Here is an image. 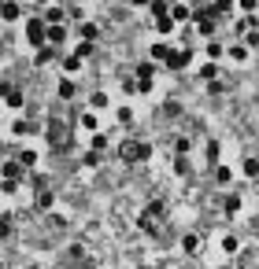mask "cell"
<instances>
[{
	"instance_id": "obj_1",
	"label": "cell",
	"mask_w": 259,
	"mask_h": 269,
	"mask_svg": "<svg viewBox=\"0 0 259 269\" xmlns=\"http://www.w3.org/2000/svg\"><path fill=\"white\" fill-rule=\"evenodd\" d=\"M152 155V144H145V140H126L123 148H119V159L123 163H145Z\"/></svg>"
},
{
	"instance_id": "obj_2",
	"label": "cell",
	"mask_w": 259,
	"mask_h": 269,
	"mask_svg": "<svg viewBox=\"0 0 259 269\" xmlns=\"http://www.w3.org/2000/svg\"><path fill=\"white\" fill-rule=\"evenodd\" d=\"M49 144H52L56 151H67V148H70V129H67V122L52 118V125H49Z\"/></svg>"
},
{
	"instance_id": "obj_3",
	"label": "cell",
	"mask_w": 259,
	"mask_h": 269,
	"mask_svg": "<svg viewBox=\"0 0 259 269\" xmlns=\"http://www.w3.org/2000/svg\"><path fill=\"white\" fill-rule=\"evenodd\" d=\"M26 44H34V48L49 44V41H44V19H30L26 22Z\"/></svg>"
},
{
	"instance_id": "obj_4",
	"label": "cell",
	"mask_w": 259,
	"mask_h": 269,
	"mask_svg": "<svg viewBox=\"0 0 259 269\" xmlns=\"http://www.w3.org/2000/svg\"><path fill=\"white\" fill-rule=\"evenodd\" d=\"M193 26L200 30V37H211V34H215V15H211V11H196L193 15Z\"/></svg>"
},
{
	"instance_id": "obj_5",
	"label": "cell",
	"mask_w": 259,
	"mask_h": 269,
	"mask_svg": "<svg viewBox=\"0 0 259 269\" xmlns=\"http://www.w3.org/2000/svg\"><path fill=\"white\" fill-rule=\"evenodd\" d=\"M189 59H193V52H189V48H181V52H174V48H171L163 63H167L171 70H185V67H189Z\"/></svg>"
},
{
	"instance_id": "obj_6",
	"label": "cell",
	"mask_w": 259,
	"mask_h": 269,
	"mask_svg": "<svg viewBox=\"0 0 259 269\" xmlns=\"http://www.w3.org/2000/svg\"><path fill=\"white\" fill-rule=\"evenodd\" d=\"M0 177H4V181H22V163L19 159L4 163V166H0Z\"/></svg>"
},
{
	"instance_id": "obj_7",
	"label": "cell",
	"mask_w": 259,
	"mask_h": 269,
	"mask_svg": "<svg viewBox=\"0 0 259 269\" xmlns=\"http://www.w3.org/2000/svg\"><path fill=\"white\" fill-rule=\"evenodd\" d=\"M19 15H22V8L15 4V0H0V19H4V22H15Z\"/></svg>"
},
{
	"instance_id": "obj_8",
	"label": "cell",
	"mask_w": 259,
	"mask_h": 269,
	"mask_svg": "<svg viewBox=\"0 0 259 269\" xmlns=\"http://www.w3.org/2000/svg\"><path fill=\"white\" fill-rule=\"evenodd\" d=\"M156 34H163V37H171V34H174V19H171V11H167V15H156Z\"/></svg>"
},
{
	"instance_id": "obj_9",
	"label": "cell",
	"mask_w": 259,
	"mask_h": 269,
	"mask_svg": "<svg viewBox=\"0 0 259 269\" xmlns=\"http://www.w3.org/2000/svg\"><path fill=\"white\" fill-rule=\"evenodd\" d=\"M52 59H56V44H52V48H49V44H41V48H37V56H34V63H37V67H49Z\"/></svg>"
},
{
	"instance_id": "obj_10",
	"label": "cell",
	"mask_w": 259,
	"mask_h": 269,
	"mask_svg": "<svg viewBox=\"0 0 259 269\" xmlns=\"http://www.w3.org/2000/svg\"><path fill=\"white\" fill-rule=\"evenodd\" d=\"M56 89H59V100H74V92H78V89H74V82H70V74H67Z\"/></svg>"
},
{
	"instance_id": "obj_11",
	"label": "cell",
	"mask_w": 259,
	"mask_h": 269,
	"mask_svg": "<svg viewBox=\"0 0 259 269\" xmlns=\"http://www.w3.org/2000/svg\"><path fill=\"white\" fill-rule=\"evenodd\" d=\"M0 100H4L8 107H22V103H26V100H22V92H19V89H15V85H11V89H8V92H4V96H0Z\"/></svg>"
},
{
	"instance_id": "obj_12",
	"label": "cell",
	"mask_w": 259,
	"mask_h": 269,
	"mask_svg": "<svg viewBox=\"0 0 259 269\" xmlns=\"http://www.w3.org/2000/svg\"><path fill=\"white\" fill-rule=\"evenodd\" d=\"M230 181H233V170H230V166H219V163H215V184H222V188H226Z\"/></svg>"
},
{
	"instance_id": "obj_13",
	"label": "cell",
	"mask_w": 259,
	"mask_h": 269,
	"mask_svg": "<svg viewBox=\"0 0 259 269\" xmlns=\"http://www.w3.org/2000/svg\"><path fill=\"white\" fill-rule=\"evenodd\" d=\"M52 203H56V196H52V192H49V188H44V184H41V188H37V207H41V210H49V207H52Z\"/></svg>"
},
{
	"instance_id": "obj_14",
	"label": "cell",
	"mask_w": 259,
	"mask_h": 269,
	"mask_svg": "<svg viewBox=\"0 0 259 269\" xmlns=\"http://www.w3.org/2000/svg\"><path fill=\"white\" fill-rule=\"evenodd\" d=\"M181 251H185V255H196V251H200V236H185V240H181Z\"/></svg>"
},
{
	"instance_id": "obj_15",
	"label": "cell",
	"mask_w": 259,
	"mask_h": 269,
	"mask_svg": "<svg viewBox=\"0 0 259 269\" xmlns=\"http://www.w3.org/2000/svg\"><path fill=\"white\" fill-rule=\"evenodd\" d=\"M19 163H22V170H34V166H37V151H30V148L19 151Z\"/></svg>"
},
{
	"instance_id": "obj_16",
	"label": "cell",
	"mask_w": 259,
	"mask_h": 269,
	"mask_svg": "<svg viewBox=\"0 0 259 269\" xmlns=\"http://www.w3.org/2000/svg\"><path fill=\"white\" fill-rule=\"evenodd\" d=\"M148 11L152 15H167L171 11V0H148Z\"/></svg>"
},
{
	"instance_id": "obj_17",
	"label": "cell",
	"mask_w": 259,
	"mask_h": 269,
	"mask_svg": "<svg viewBox=\"0 0 259 269\" xmlns=\"http://www.w3.org/2000/svg\"><path fill=\"white\" fill-rule=\"evenodd\" d=\"M222 251H226V255H237V251H241V240H237V236H222Z\"/></svg>"
},
{
	"instance_id": "obj_18",
	"label": "cell",
	"mask_w": 259,
	"mask_h": 269,
	"mask_svg": "<svg viewBox=\"0 0 259 269\" xmlns=\"http://www.w3.org/2000/svg\"><path fill=\"white\" fill-rule=\"evenodd\" d=\"M74 56H78V59H89V56H93V41H78V48H74Z\"/></svg>"
},
{
	"instance_id": "obj_19",
	"label": "cell",
	"mask_w": 259,
	"mask_h": 269,
	"mask_svg": "<svg viewBox=\"0 0 259 269\" xmlns=\"http://www.w3.org/2000/svg\"><path fill=\"white\" fill-rule=\"evenodd\" d=\"M78 70H82V59L78 56H67L63 59V74H78Z\"/></svg>"
},
{
	"instance_id": "obj_20",
	"label": "cell",
	"mask_w": 259,
	"mask_h": 269,
	"mask_svg": "<svg viewBox=\"0 0 259 269\" xmlns=\"http://www.w3.org/2000/svg\"><path fill=\"white\" fill-rule=\"evenodd\" d=\"M219 155H222V148H219V140H207V163H211V166L219 163Z\"/></svg>"
},
{
	"instance_id": "obj_21",
	"label": "cell",
	"mask_w": 259,
	"mask_h": 269,
	"mask_svg": "<svg viewBox=\"0 0 259 269\" xmlns=\"http://www.w3.org/2000/svg\"><path fill=\"white\" fill-rule=\"evenodd\" d=\"M78 34H82L85 41H97V34H100V30H97L93 22H82V26H78Z\"/></svg>"
},
{
	"instance_id": "obj_22",
	"label": "cell",
	"mask_w": 259,
	"mask_h": 269,
	"mask_svg": "<svg viewBox=\"0 0 259 269\" xmlns=\"http://www.w3.org/2000/svg\"><path fill=\"white\" fill-rule=\"evenodd\" d=\"M245 56H248L245 44H230V59H233V63H245Z\"/></svg>"
},
{
	"instance_id": "obj_23",
	"label": "cell",
	"mask_w": 259,
	"mask_h": 269,
	"mask_svg": "<svg viewBox=\"0 0 259 269\" xmlns=\"http://www.w3.org/2000/svg\"><path fill=\"white\" fill-rule=\"evenodd\" d=\"M215 74H219V70H215V63H204V67H200V74H196V77H200V82H211Z\"/></svg>"
},
{
	"instance_id": "obj_24",
	"label": "cell",
	"mask_w": 259,
	"mask_h": 269,
	"mask_svg": "<svg viewBox=\"0 0 259 269\" xmlns=\"http://www.w3.org/2000/svg\"><path fill=\"white\" fill-rule=\"evenodd\" d=\"M222 207H226V214H237V210H241V196H226Z\"/></svg>"
},
{
	"instance_id": "obj_25",
	"label": "cell",
	"mask_w": 259,
	"mask_h": 269,
	"mask_svg": "<svg viewBox=\"0 0 259 269\" xmlns=\"http://www.w3.org/2000/svg\"><path fill=\"white\" fill-rule=\"evenodd\" d=\"M171 19H174V22L189 19V8H181V4H171Z\"/></svg>"
},
{
	"instance_id": "obj_26",
	"label": "cell",
	"mask_w": 259,
	"mask_h": 269,
	"mask_svg": "<svg viewBox=\"0 0 259 269\" xmlns=\"http://www.w3.org/2000/svg\"><path fill=\"white\" fill-rule=\"evenodd\" d=\"M245 177H259V159H245Z\"/></svg>"
},
{
	"instance_id": "obj_27",
	"label": "cell",
	"mask_w": 259,
	"mask_h": 269,
	"mask_svg": "<svg viewBox=\"0 0 259 269\" xmlns=\"http://www.w3.org/2000/svg\"><path fill=\"white\" fill-rule=\"evenodd\" d=\"M167 52H171V48H167L163 41H159V44H152V59H159V63H163V59H167Z\"/></svg>"
},
{
	"instance_id": "obj_28",
	"label": "cell",
	"mask_w": 259,
	"mask_h": 269,
	"mask_svg": "<svg viewBox=\"0 0 259 269\" xmlns=\"http://www.w3.org/2000/svg\"><path fill=\"white\" fill-rule=\"evenodd\" d=\"M174 151H178V155H189V151H193V144H189L185 137H178V140H174Z\"/></svg>"
},
{
	"instance_id": "obj_29",
	"label": "cell",
	"mask_w": 259,
	"mask_h": 269,
	"mask_svg": "<svg viewBox=\"0 0 259 269\" xmlns=\"http://www.w3.org/2000/svg\"><path fill=\"white\" fill-rule=\"evenodd\" d=\"M49 22H63V11H59V8H49V15H44V26H49Z\"/></svg>"
},
{
	"instance_id": "obj_30",
	"label": "cell",
	"mask_w": 259,
	"mask_h": 269,
	"mask_svg": "<svg viewBox=\"0 0 259 269\" xmlns=\"http://www.w3.org/2000/svg\"><path fill=\"white\" fill-rule=\"evenodd\" d=\"M152 74H156L152 63H137V77H152Z\"/></svg>"
},
{
	"instance_id": "obj_31",
	"label": "cell",
	"mask_w": 259,
	"mask_h": 269,
	"mask_svg": "<svg viewBox=\"0 0 259 269\" xmlns=\"http://www.w3.org/2000/svg\"><path fill=\"white\" fill-rule=\"evenodd\" d=\"M11 236V218H0V240H8Z\"/></svg>"
},
{
	"instance_id": "obj_32",
	"label": "cell",
	"mask_w": 259,
	"mask_h": 269,
	"mask_svg": "<svg viewBox=\"0 0 259 269\" xmlns=\"http://www.w3.org/2000/svg\"><path fill=\"white\" fill-rule=\"evenodd\" d=\"M82 129H97V115L89 111V115H82Z\"/></svg>"
},
{
	"instance_id": "obj_33",
	"label": "cell",
	"mask_w": 259,
	"mask_h": 269,
	"mask_svg": "<svg viewBox=\"0 0 259 269\" xmlns=\"http://www.w3.org/2000/svg\"><path fill=\"white\" fill-rule=\"evenodd\" d=\"M119 122L130 125V122H133V111H130V107H119Z\"/></svg>"
},
{
	"instance_id": "obj_34",
	"label": "cell",
	"mask_w": 259,
	"mask_h": 269,
	"mask_svg": "<svg viewBox=\"0 0 259 269\" xmlns=\"http://www.w3.org/2000/svg\"><path fill=\"white\" fill-rule=\"evenodd\" d=\"M104 148H108V137L97 133V137H93V151H104Z\"/></svg>"
},
{
	"instance_id": "obj_35",
	"label": "cell",
	"mask_w": 259,
	"mask_h": 269,
	"mask_svg": "<svg viewBox=\"0 0 259 269\" xmlns=\"http://www.w3.org/2000/svg\"><path fill=\"white\" fill-rule=\"evenodd\" d=\"M93 107H108V92H93Z\"/></svg>"
},
{
	"instance_id": "obj_36",
	"label": "cell",
	"mask_w": 259,
	"mask_h": 269,
	"mask_svg": "<svg viewBox=\"0 0 259 269\" xmlns=\"http://www.w3.org/2000/svg\"><path fill=\"white\" fill-rule=\"evenodd\" d=\"M245 48H259V30H252V34H248V44H245Z\"/></svg>"
},
{
	"instance_id": "obj_37",
	"label": "cell",
	"mask_w": 259,
	"mask_h": 269,
	"mask_svg": "<svg viewBox=\"0 0 259 269\" xmlns=\"http://www.w3.org/2000/svg\"><path fill=\"white\" fill-rule=\"evenodd\" d=\"M241 8H245V11H248V15H252V11H255V8H259V0H241Z\"/></svg>"
},
{
	"instance_id": "obj_38",
	"label": "cell",
	"mask_w": 259,
	"mask_h": 269,
	"mask_svg": "<svg viewBox=\"0 0 259 269\" xmlns=\"http://www.w3.org/2000/svg\"><path fill=\"white\" fill-rule=\"evenodd\" d=\"M130 4H133V8H148V0H130Z\"/></svg>"
}]
</instances>
